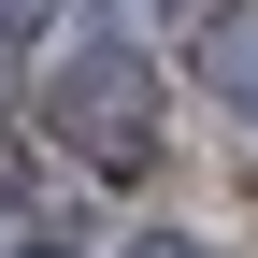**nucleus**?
I'll use <instances>...</instances> for the list:
<instances>
[{
  "mask_svg": "<svg viewBox=\"0 0 258 258\" xmlns=\"http://www.w3.org/2000/svg\"><path fill=\"white\" fill-rule=\"evenodd\" d=\"M43 129L72 158H101V172H144L158 158V72H144V43H72L43 72Z\"/></svg>",
  "mask_w": 258,
  "mask_h": 258,
  "instance_id": "obj_1",
  "label": "nucleus"
},
{
  "mask_svg": "<svg viewBox=\"0 0 258 258\" xmlns=\"http://www.w3.org/2000/svg\"><path fill=\"white\" fill-rule=\"evenodd\" d=\"M43 15H57V0H0V29H43Z\"/></svg>",
  "mask_w": 258,
  "mask_h": 258,
  "instance_id": "obj_3",
  "label": "nucleus"
},
{
  "mask_svg": "<svg viewBox=\"0 0 258 258\" xmlns=\"http://www.w3.org/2000/svg\"><path fill=\"white\" fill-rule=\"evenodd\" d=\"M15 258H57V244H15Z\"/></svg>",
  "mask_w": 258,
  "mask_h": 258,
  "instance_id": "obj_5",
  "label": "nucleus"
},
{
  "mask_svg": "<svg viewBox=\"0 0 258 258\" xmlns=\"http://www.w3.org/2000/svg\"><path fill=\"white\" fill-rule=\"evenodd\" d=\"M129 258H215V244H172V230H158V244H129Z\"/></svg>",
  "mask_w": 258,
  "mask_h": 258,
  "instance_id": "obj_4",
  "label": "nucleus"
},
{
  "mask_svg": "<svg viewBox=\"0 0 258 258\" xmlns=\"http://www.w3.org/2000/svg\"><path fill=\"white\" fill-rule=\"evenodd\" d=\"M201 72H215V101H230V115H258V15L215 29V43H201Z\"/></svg>",
  "mask_w": 258,
  "mask_h": 258,
  "instance_id": "obj_2",
  "label": "nucleus"
}]
</instances>
